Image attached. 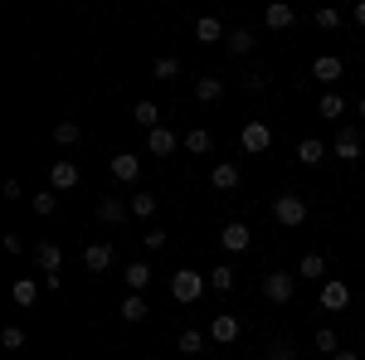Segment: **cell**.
Wrapping results in <instances>:
<instances>
[{
    "mask_svg": "<svg viewBox=\"0 0 365 360\" xmlns=\"http://www.w3.org/2000/svg\"><path fill=\"white\" fill-rule=\"evenodd\" d=\"M205 287H210V277L205 273H195V268H175V273H170V297H175V302H200V297H205Z\"/></svg>",
    "mask_w": 365,
    "mask_h": 360,
    "instance_id": "6da1fadb",
    "label": "cell"
},
{
    "mask_svg": "<svg viewBox=\"0 0 365 360\" xmlns=\"http://www.w3.org/2000/svg\"><path fill=\"white\" fill-rule=\"evenodd\" d=\"M273 220H278L282 229H297V224L307 220V200H302V195H278V200H273Z\"/></svg>",
    "mask_w": 365,
    "mask_h": 360,
    "instance_id": "7a4b0ae2",
    "label": "cell"
},
{
    "mask_svg": "<svg viewBox=\"0 0 365 360\" xmlns=\"http://www.w3.org/2000/svg\"><path fill=\"white\" fill-rule=\"evenodd\" d=\"M292 292H297V273H268L263 277V297L268 302H292Z\"/></svg>",
    "mask_w": 365,
    "mask_h": 360,
    "instance_id": "3957f363",
    "label": "cell"
},
{
    "mask_svg": "<svg viewBox=\"0 0 365 360\" xmlns=\"http://www.w3.org/2000/svg\"><path fill=\"white\" fill-rule=\"evenodd\" d=\"M239 141H244V151H249V156H258V151H268V146H273V127L253 117V122H244V132H239Z\"/></svg>",
    "mask_w": 365,
    "mask_h": 360,
    "instance_id": "277c9868",
    "label": "cell"
},
{
    "mask_svg": "<svg viewBox=\"0 0 365 360\" xmlns=\"http://www.w3.org/2000/svg\"><path fill=\"white\" fill-rule=\"evenodd\" d=\"M108 166H113V180H122V185H132V180L141 175V156H137V151H117V156L108 161Z\"/></svg>",
    "mask_w": 365,
    "mask_h": 360,
    "instance_id": "5b68a950",
    "label": "cell"
},
{
    "mask_svg": "<svg viewBox=\"0 0 365 360\" xmlns=\"http://www.w3.org/2000/svg\"><path fill=\"white\" fill-rule=\"evenodd\" d=\"M34 268H39L44 277H58V268H63V253H58V244H49V239H44V244H34Z\"/></svg>",
    "mask_w": 365,
    "mask_h": 360,
    "instance_id": "8992f818",
    "label": "cell"
},
{
    "mask_svg": "<svg viewBox=\"0 0 365 360\" xmlns=\"http://www.w3.org/2000/svg\"><path fill=\"white\" fill-rule=\"evenodd\" d=\"M322 307H327V312H346V307H351V287H346L341 277L322 282Z\"/></svg>",
    "mask_w": 365,
    "mask_h": 360,
    "instance_id": "52a82bcc",
    "label": "cell"
},
{
    "mask_svg": "<svg viewBox=\"0 0 365 360\" xmlns=\"http://www.w3.org/2000/svg\"><path fill=\"white\" fill-rule=\"evenodd\" d=\"M78 180H83V175H78L73 161H54V166H49V190H73Z\"/></svg>",
    "mask_w": 365,
    "mask_h": 360,
    "instance_id": "ba28073f",
    "label": "cell"
},
{
    "mask_svg": "<svg viewBox=\"0 0 365 360\" xmlns=\"http://www.w3.org/2000/svg\"><path fill=\"white\" fill-rule=\"evenodd\" d=\"M220 239H225V249L229 253H244L253 244V234H249V224H239V220H229L225 229H220Z\"/></svg>",
    "mask_w": 365,
    "mask_h": 360,
    "instance_id": "9c48e42d",
    "label": "cell"
},
{
    "mask_svg": "<svg viewBox=\"0 0 365 360\" xmlns=\"http://www.w3.org/2000/svg\"><path fill=\"white\" fill-rule=\"evenodd\" d=\"M239 331H244V326H239V317H229V312H220V317L210 322V336H215L220 346H234V341H239Z\"/></svg>",
    "mask_w": 365,
    "mask_h": 360,
    "instance_id": "30bf717a",
    "label": "cell"
},
{
    "mask_svg": "<svg viewBox=\"0 0 365 360\" xmlns=\"http://www.w3.org/2000/svg\"><path fill=\"white\" fill-rule=\"evenodd\" d=\"M331 151H336L341 161H356V156H361V132H356V127H341L336 141H331Z\"/></svg>",
    "mask_w": 365,
    "mask_h": 360,
    "instance_id": "8fae6325",
    "label": "cell"
},
{
    "mask_svg": "<svg viewBox=\"0 0 365 360\" xmlns=\"http://www.w3.org/2000/svg\"><path fill=\"white\" fill-rule=\"evenodd\" d=\"M83 268L88 273H108V268H113V244H88L83 249Z\"/></svg>",
    "mask_w": 365,
    "mask_h": 360,
    "instance_id": "7c38bea8",
    "label": "cell"
},
{
    "mask_svg": "<svg viewBox=\"0 0 365 360\" xmlns=\"http://www.w3.org/2000/svg\"><path fill=\"white\" fill-rule=\"evenodd\" d=\"M312 78H317V83H341V58L336 54L312 58Z\"/></svg>",
    "mask_w": 365,
    "mask_h": 360,
    "instance_id": "4fadbf2b",
    "label": "cell"
},
{
    "mask_svg": "<svg viewBox=\"0 0 365 360\" xmlns=\"http://www.w3.org/2000/svg\"><path fill=\"white\" fill-rule=\"evenodd\" d=\"M175 146H180V137H175V132H166V127L146 132V151H151V156H170Z\"/></svg>",
    "mask_w": 365,
    "mask_h": 360,
    "instance_id": "5bb4252c",
    "label": "cell"
},
{
    "mask_svg": "<svg viewBox=\"0 0 365 360\" xmlns=\"http://www.w3.org/2000/svg\"><path fill=\"white\" fill-rule=\"evenodd\" d=\"M292 20H297V15H292V5H282V0H273V5L263 10V25L268 29H292Z\"/></svg>",
    "mask_w": 365,
    "mask_h": 360,
    "instance_id": "9a60e30c",
    "label": "cell"
},
{
    "mask_svg": "<svg viewBox=\"0 0 365 360\" xmlns=\"http://www.w3.org/2000/svg\"><path fill=\"white\" fill-rule=\"evenodd\" d=\"M195 39L200 44H220V39H229V34H225V25H220L215 15H200L195 20Z\"/></svg>",
    "mask_w": 365,
    "mask_h": 360,
    "instance_id": "2e32d148",
    "label": "cell"
},
{
    "mask_svg": "<svg viewBox=\"0 0 365 360\" xmlns=\"http://www.w3.org/2000/svg\"><path fill=\"white\" fill-rule=\"evenodd\" d=\"M132 122H137V127H146V132H156V127H161V108H156L151 98H141L137 108H132Z\"/></svg>",
    "mask_w": 365,
    "mask_h": 360,
    "instance_id": "e0dca14e",
    "label": "cell"
},
{
    "mask_svg": "<svg viewBox=\"0 0 365 360\" xmlns=\"http://www.w3.org/2000/svg\"><path fill=\"white\" fill-rule=\"evenodd\" d=\"M122 277H127V292H146L151 287V263H127Z\"/></svg>",
    "mask_w": 365,
    "mask_h": 360,
    "instance_id": "ac0fdd59",
    "label": "cell"
},
{
    "mask_svg": "<svg viewBox=\"0 0 365 360\" xmlns=\"http://www.w3.org/2000/svg\"><path fill=\"white\" fill-rule=\"evenodd\" d=\"M210 185H215V190H234V185H239V166H234V161H220V166L210 170Z\"/></svg>",
    "mask_w": 365,
    "mask_h": 360,
    "instance_id": "d6986e66",
    "label": "cell"
},
{
    "mask_svg": "<svg viewBox=\"0 0 365 360\" xmlns=\"http://www.w3.org/2000/svg\"><path fill=\"white\" fill-rule=\"evenodd\" d=\"M127 215H132V205H122V200H113V195L98 205V220H103V224H122Z\"/></svg>",
    "mask_w": 365,
    "mask_h": 360,
    "instance_id": "ffe728a7",
    "label": "cell"
},
{
    "mask_svg": "<svg viewBox=\"0 0 365 360\" xmlns=\"http://www.w3.org/2000/svg\"><path fill=\"white\" fill-rule=\"evenodd\" d=\"M10 297H15V307H34L39 302V282H34V277H20V282L10 287Z\"/></svg>",
    "mask_w": 365,
    "mask_h": 360,
    "instance_id": "44dd1931",
    "label": "cell"
},
{
    "mask_svg": "<svg viewBox=\"0 0 365 360\" xmlns=\"http://www.w3.org/2000/svg\"><path fill=\"white\" fill-rule=\"evenodd\" d=\"M297 156H302V166H322L327 161V146L317 137H307V141H297Z\"/></svg>",
    "mask_w": 365,
    "mask_h": 360,
    "instance_id": "7402d4cb",
    "label": "cell"
},
{
    "mask_svg": "<svg viewBox=\"0 0 365 360\" xmlns=\"http://www.w3.org/2000/svg\"><path fill=\"white\" fill-rule=\"evenodd\" d=\"M122 322H146V297L141 292H127L122 297Z\"/></svg>",
    "mask_w": 365,
    "mask_h": 360,
    "instance_id": "603a6c76",
    "label": "cell"
},
{
    "mask_svg": "<svg viewBox=\"0 0 365 360\" xmlns=\"http://www.w3.org/2000/svg\"><path fill=\"white\" fill-rule=\"evenodd\" d=\"M317 112H322V117H331V122H341V117H346V98H341V93H322Z\"/></svg>",
    "mask_w": 365,
    "mask_h": 360,
    "instance_id": "cb8c5ba5",
    "label": "cell"
},
{
    "mask_svg": "<svg viewBox=\"0 0 365 360\" xmlns=\"http://www.w3.org/2000/svg\"><path fill=\"white\" fill-rule=\"evenodd\" d=\"M210 146H215V137H210V132H205V127H190V132H185V151H210Z\"/></svg>",
    "mask_w": 365,
    "mask_h": 360,
    "instance_id": "d4e9b609",
    "label": "cell"
},
{
    "mask_svg": "<svg viewBox=\"0 0 365 360\" xmlns=\"http://www.w3.org/2000/svg\"><path fill=\"white\" fill-rule=\"evenodd\" d=\"M210 287H215V292H229V287H234V268H229V263H220V268H210Z\"/></svg>",
    "mask_w": 365,
    "mask_h": 360,
    "instance_id": "484cf974",
    "label": "cell"
},
{
    "mask_svg": "<svg viewBox=\"0 0 365 360\" xmlns=\"http://www.w3.org/2000/svg\"><path fill=\"white\" fill-rule=\"evenodd\" d=\"M29 205H34V215H39V220H49V215L58 210V190H44V195H34Z\"/></svg>",
    "mask_w": 365,
    "mask_h": 360,
    "instance_id": "4316f807",
    "label": "cell"
},
{
    "mask_svg": "<svg viewBox=\"0 0 365 360\" xmlns=\"http://www.w3.org/2000/svg\"><path fill=\"white\" fill-rule=\"evenodd\" d=\"M220 93H225V78H200V83H195V98H200V103H215Z\"/></svg>",
    "mask_w": 365,
    "mask_h": 360,
    "instance_id": "83f0119b",
    "label": "cell"
},
{
    "mask_svg": "<svg viewBox=\"0 0 365 360\" xmlns=\"http://www.w3.org/2000/svg\"><path fill=\"white\" fill-rule=\"evenodd\" d=\"M225 44H229V54H249V49H253V34H249V29H229Z\"/></svg>",
    "mask_w": 365,
    "mask_h": 360,
    "instance_id": "f1b7e54d",
    "label": "cell"
},
{
    "mask_svg": "<svg viewBox=\"0 0 365 360\" xmlns=\"http://www.w3.org/2000/svg\"><path fill=\"white\" fill-rule=\"evenodd\" d=\"M263 360H297V351H292V341H268V351H263Z\"/></svg>",
    "mask_w": 365,
    "mask_h": 360,
    "instance_id": "f546056e",
    "label": "cell"
},
{
    "mask_svg": "<svg viewBox=\"0 0 365 360\" xmlns=\"http://www.w3.org/2000/svg\"><path fill=\"white\" fill-rule=\"evenodd\" d=\"M78 137H83V127H78V122H58V127H54V141H58V146H73Z\"/></svg>",
    "mask_w": 365,
    "mask_h": 360,
    "instance_id": "4dcf8cb0",
    "label": "cell"
},
{
    "mask_svg": "<svg viewBox=\"0 0 365 360\" xmlns=\"http://www.w3.org/2000/svg\"><path fill=\"white\" fill-rule=\"evenodd\" d=\"M322 273H327V258H322V253H307L302 268H297V277H322Z\"/></svg>",
    "mask_w": 365,
    "mask_h": 360,
    "instance_id": "1f68e13d",
    "label": "cell"
},
{
    "mask_svg": "<svg viewBox=\"0 0 365 360\" xmlns=\"http://www.w3.org/2000/svg\"><path fill=\"white\" fill-rule=\"evenodd\" d=\"M200 346H205V331L185 326V331H180V351H185V356H200Z\"/></svg>",
    "mask_w": 365,
    "mask_h": 360,
    "instance_id": "d6a6232c",
    "label": "cell"
},
{
    "mask_svg": "<svg viewBox=\"0 0 365 360\" xmlns=\"http://www.w3.org/2000/svg\"><path fill=\"white\" fill-rule=\"evenodd\" d=\"M132 215L137 220H151L156 215V195H132Z\"/></svg>",
    "mask_w": 365,
    "mask_h": 360,
    "instance_id": "836d02e7",
    "label": "cell"
},
{
    "mask_svg": "<svg viewBox=\"0 0 365 360\" xmlns=\"http://www.w3.org/2000/svg\"><path fill=\"white\" fill-rule=\"evenodd\" d=\"M312 341H317V351H327V360H331V356H336V351H341V341H336V331H327V326H322V331L312 336Z\"/></svg>",
    "mask_w": 365,
    "mask_h": 360,
    "instance_id": "e575fe53",
    "label": "cell"
},
{
    "mask_svg": "<svg viewBox=\"0 0 365 360\" xmlns=\"http://www.w3.org/2000/svg\"><path fill=\"white\" fill-rule=\"evenodd\" d=\"M0 346H5V351H20V346H25V331H20V326H5V331H0Z\"/></svg>",
    "mask_w": 365,
    "mask_h": 360,
    "instance_id": "d590c367",
    "label": "cell"
},
{
    "mask_svg": "<svg viewBox=\"0 0 365 360\" xmlns=\"http://www.w3.org/2000/svg\"><path fill=\"white\" fill-rule=\"evenodd\" d=\"M151 73H156V78H175V73H180V58H156V68H151Z\"/></svg>",
    "mask_w": 365,
    "mask_h": 360,
    "instance_id": "8d00e7d4",
    "label": "cell"
},
{
    "mask_svg": "<svg viewBox=\"0 0 365 360\" xmlns=\"http://www.w3.org/2000/svg\"><path fill=\"white\" fill-rule=\"evenodd\" d=\"M312 20H317V29H336V25H341V15H336V10H317Z\"/></svg>",
    "mask_w": 365,
    "mask_h": 360,
    "instance_id": "74e56055",
    "label": "cell"
},
{
    "mask_svg": "<svg viewBox=\"0 0 365 360\" xmlns=\"http://www.w3.org/2000/svg\"><path fill=\"white\" fill-rule=\"evenodd\" d=\"M141 239H146V249H161V244H166V234H161V229H146Z\"/></svg>",
    "mask_w": 365,
    "mask_h": 360,
    "instance_id": "f35d334b",
    "label": "cell"
},
{
    "mask_svg": "<svg viewBox=\"0 0 365 360\" xmlns=\"http://www.w3.org/2000/svg\"><path fill=\"white\" fill-rule=\"evenodd\" d=\"M244 93H263V73H249L244 78Z\"/></svg>",
    "mask_w": 365,
    "mask_h": 360,
    "instance_id": "ab89813d",
    "label": "cell"
},
{
    "mask_svg": "<svg viewBox=\"0 0 365 360\" xmlns=\"http://www.w3.org/2000/svg\"><path fill=\"white\" fill-rule=\"evenodd\" d=\"M331 360H365V356H356V351H336Z\"/></svg>",
    "mask_w": 365,
    "mask_h": 360,
    "instance_id": "60d3db41",
    "label": "cell"
},
{
    "mask_svg": "<svg viewBox=\"0 0 365 360\" xmlns=\"http://www.w3.org/2000/svg\"><path fill=\"white\" fill-rule=\"evenodd\" d=\"M356 25H365V0H361V5H356Z\"/></svg>",
    "mask_w": 365,
    "mask_h": 360,
    "instance_id": "b9f144b4",
    "label": "cell"
},
{
    "mask_svg": "<svg viewBox=\"0 0 365 360\" xmlns=\"http://www.w3.org/2000/svg\"><path fill=\"white\" fill-rule=\"evenodd\" d=\"M361 117H365V98H361Z\"/></svg>",
    "mask_w": 365,
    "mask_h": 360,
    "instance_id": "7bdbcfd3",
    "label": "cell"
},
{
    "mask_svg": "<svg viewBox=\"0 0 365 360\" xmlns=\"http://www.w3.org/2000/svg\"><path fill=\"white\" fill-rule=\"evenodd\" d=\"M361 190H365V185H361Z\"/></svg>",
    "mask_w": 365,
    "mask_h": 360,
    "instance_id": "ee69618b",
    "label": "cell"
}]
</instances>
